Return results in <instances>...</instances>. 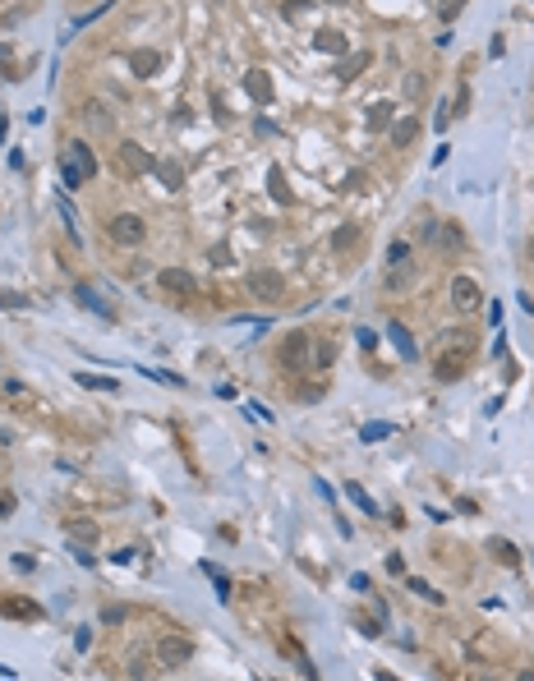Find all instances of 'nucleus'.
Segmentation results:
<instances>
[{"mask_svg":"<svg viewBox=\"0 0 534 681\" xmlns=\"http://www.w3.org/2000/svg\"><path fill=\"white\" fill-rule=\"evenodd\" d=\"M452 299H456L461 313H474V309H479V286H474L470 277H452Z\"/></svg>","mask_w":534,"mask_h":681,"instance_id":"7","label":"nucleus"},{"mask_svg":"<svg viewBox=\"0 0 534 681\" xmlns=\"http://www.w3.org/2000/svg\"><path fill=\"white\" fill-rule=\"evenodd\" d=\"M0 304H5V309H28V299L14 295V290H0Z\"/></svg>","mask_w":534,"mask_h":681,"instance_id":"28","label":"nucleus"},{"mask_svg":"<svg viewBox=\"0 0 534 681\" xmlns=\"http://www.w3.org/2000/svg\"><path fill=\"white\" fill-rule=\"evenodd\" d=\"M368 65V55L359 51V55H351V60H346V70H341V79H355V70H364Z\"/></svg>","mask_w":534,"mask_h":681,"instance_id":"26","label":"nucleus"},{"mask_svg":"<svg viewBox=\"0 0 534 681\" xmlns=\"http://www.w3.org/2000/svg\"><path fill=\"white\" fill-rule=\"evenodd\" d=\"M272 193H277V203H290V189L281 184V171H277V166H272Z\"/></svg>","mask_w":534,"mask_h":681,"instance_id":"27","label":"nucleus"},{"mask_svg":"<svg viewBox=\"0 0 534 681\" xmlns=\"http://www.w3.org/2000/svg\"><path fill=\"white\" fill-rule=\"evenodd\" d=\"M157 663H166V667L193 663V640H184V636H161V640H157Z\"/></svg>","mask_w":534,"mask_h":681,"instance_id":"2","label":"nucleus"},{"mask_svg":"<svg viewBox=\"0 0 534 681\" xmlns=\"http://www.w3.org/2000/svg\"><path fill=\"white\" fill-rule=\"evenodd\" d=\"M65 161H74L83 180H92V175H97V157H92V148H88V143H70V152H65Z\"/></svg>","mask_w":534,"mask_h":681,"instance_id":"9","label":"nucleus"},{"mask_svg":"<svg viewBox=\"0 0 534 681\" xmlns=\"http://www.w3.org/2000/svg\"><path fill=\"white\" fill-rule=\"evenodd\" d=\"M106 9H111V0H102V5H97V9H88V14H79V18H74V28H83V23H92V18H102V14H106Z\"/></svg>","mask_w":534,"mask_h":681,"instance_id":"25","label":"nucleus"},{"mask_svg":"<svg viewBox=\"0 0 534 681\" xmlns=\"http://www.w3.org/2000/svg\"><path fill=\"white\" fill-rule=\"evenodd\" d=\"M359 437H364V442H383V437H392V424H364Z\"/></svg>","mask_w":534,"mask_h":681,"instance_id":"22","label":"nucleus"},{"mask_svg":"<svg viewBox=\"0 0 534 681\" xmlns=\"http://www.w3.org/2000/svg\"><path fill=\"white\" fill-rule=\"evenodd\" d=\"M415 134H420V120H415V115L396 120V124H392V148H410V143H415Z\"/></svg>","mask_w":534,"mask_h":681,"instance_id":"11","label":"nucleus"},{"mask_svg":"<svg viewBox=\"0 0 534 681\" xmlns=\"http://www.w3.org/2000/svg\"><path fill=\"white\" fill-rule=\"evenodd\" d=\"M208 571H212V567H208ZM212 580H217V599H221V603H230V580H226V576H217V571H212Z\"/></svg>","mask_w":534,"mask_h":681,"instance_id":"29","label":"nucleus"},{"mask_svg":"<svg viewBox=\"0 0 534 681\" xmlns=\"http://www.w3.org/2000/svg\"><path fill=\"white\" fill-rule=\"evenodd\" d=\"M70 534H74V539H83V543H97V525L92 520H74Z\"/></svg>","mask_w":534,"mask_h":681,"instance_id":"23","label":"nucleus"},{"mask_svg":"<svg viewBox=\"0 0 534 681\" xmlns=\"http://www.w3.org/2000/svg\"><path fill=\"white\" fill-rule=\"evenodd\" d=\"M368 124H373V129H392V124H396V106L392 102H373V106H368Z\"/></svg>","mask_w":534,"mask_h":681,"instance_id":"13","label":"nucleus"},{"mask_svg":"<svg viewBox=\"0 0 534 681\" xmlns=\"http://www.w3.org/2000/svg\"><path fill=\"white\" fill-rule=\"evenodd\" d=\"M249 290H254L258 299H281L286 295V277H281V272H254V277H249Z\"/></svg>","mask_w":534,"mask_h":681,"instance_id":"6","label":"nucleus"},{"mask_svg":"<svg viewBox=\"0 0 534 681\" xmlns=\"http://www.w3.org/2000/svg\"><path fill=\"white\" fill-rule=\"evenodd\" d=\"M74 382L88 387V392H120V382H115V377H97V373H74Z\"/></svg>","mask_w":534,"mask_h":681,"instance_id":"14","label":"nucleus"},{"mask_svg":"<svg viewBox=\"0 0 534 681\" xmlns=\"http://www.w3.org/2000/svg\"><path fill=\"white\" fill-rule=\"evenodd\" d=\"M387 332H392V340H396V350H401V355H405V359H415V340H410V332H405V327H401V323H392V327H387Z\"/></svg>","mask_w":534,"mask_h":681,"instance_id":"17","label":"nucleus"},{"mask_svg":"<svg viewBox=\"0 0 534 681\" xmlns=\"http://www.w3.org/2000/svg\"><path fill=\"white\" fill-rule=\"evenodd\" d=\"M346 493H351V502H355V507H359V511H364V515H378V507H373V498H368V493H364V488H359V483H346Z\"/></svg>","mask_w":534,"mask_h":681,"instance_id":"19","label":"nucleus"},{"mask_svg":"<svg viewBox=\"0 0 534 681\" xmlns=\"http://www.w3.org/2000/svg\"><path fill=\"white\" fill-rule=\"evenodd\" d=\"M355 240H359V230H355V226H346V230H336V240H332V245L346 254V249H355Z\"/></svg>","mask_w":534,"mask_h":681,"instance_id":"24","label":"nucleus"},{"mask_svg":"<svg viewBox=\"0 0 534 681\" xmlns=\"http://www.w3.org/2000/svg\"><path fill=\"white\" fill-rule=\"evenodd\" d=\"M157 290H166V295H193V272H184V267H161V272H157Z\"/></svg>","mask_w":534,"mask_h":681,"instance_id":"5","label":"nucleus"},{"mask_svg":"<svg viewBox=\"0 0 534 681\" xmlns=\"http://www.w3.org/2000/svg\"><path fill=\"white\" fill-rule=\"evenodd\" d=\"M106 230H111V240H115V245H129V249L148 240V226H143V217H134V212H120V217H115Z\"/></svg>","mask_w":534,"mask_h":681,"instance_id":"3","label":"nucleus"},{"mask_svg":"<svg viewBox=\"0 0 534 681\" xmlns=\"http://www.w3.org/2000/svg\"><path fill=\"white\" fill-rule=\"evenodd\" d=\"M493 552H498V562H502V567H520V552L511 548L507 539H498V543H493Z\"/></svg>","mask_w":534,"mask_h":681,"instance_id":"21","label":"nucleus"},{"mask_svg":"<svg viewBox=\"0 0 534 681\" xmlns=\"http://www.w3.org/2000/svg\"><path fill=\"white\" fill-rule=\"evenodd\" d=\"M245 87H249V97H254V102H272V79L263 70H249L245 74Z\"/></svg>","mask_w":534,"mask_h":681,"instance_id":"12","label":"nucleus"},{"mask_svg":"<svg viewBox=\"0 0 534 681\" xmlns=\"http://www.w3.org/2000/svg\"><path fill=\"white\" fill-rule=\"evenodd\" d=\"M0 612H5V617H18V621H37V617H42V608H37L33 599H0Z\"/></svg>","mask_w":534,"mask_h":681,"instance_id":"10","label":"nucleus"},{"mask_svg":"<svg viewBox=\"0 0 534 681\" xmlns=\"http://www.w3.org/2000/svg\"><path fill=\"white\" fill-rule=\"evenodd\" d=\"M470 355H474V336H461V340H456V350H442V355H438V368H433V373H438L442 382H452V377L465 373Z\"/></svg>","mask_w":534,"mask_h":681,"instance_id":"1","label":"nucleus"},{"mask_svg":"<svg viewBox=\"0 0 534 681\" xmlns=\"http://www.w3.org/2000/svg\"><path fill=\"white\" fill-rule=\"evenodd\" d=\"M309 350H314V345H309L304 332H290L286 345H281V364H286V368H299V364L309 359Z\"/></svg>","mask_w":534,"mask_h":681,"instance_id":"8","label":"nucleus"},{"mask_svg":"<svg viewBox=\"0 0 534 681\" xmlns=\"http://www.w3.org/2000/svg\"><path fill=\"white\" fill-rule=\"evenodd\" d=\"M74 295H79V304H88V309H92V313H102V318H111V309H106V304H102V299H97V290H88V286H79V290H74Z\"/></svg>","mask_w":534,"mask_h":681,"instance_id":"20","label":"nucleus"},{"mask_svg":"<svg viewBox=\"0 0 534 681\" xmlns=\"http://www.w3.org/2000/svg\"><path fill=\"white\" fill-rule=\"evenodd\" d=\"M115 166H124V175H143V171H157V161H152L139 143H120V148H115Z\"/></svg>","mask_w":534,"mask_h":681,"instance_id":"4","label":"nucleus"},{"mask_svg":"<svg viewBox=\"0 0 534 681\" xmlns=\"http://www.w3.org/2000/svg\"><path fill=\"white\" fill-rule=\"evenodd\" d=\"M129 70L139 74V79H148V74L157 70V51H134L129 55Z\"/></svg>","mask_w":534,"mask_h":681,"instance_id":"16","label":"nucleus"},{"mask_svg":"<svg viewBox=\"0 0 534 681\" xmlns=\"http://www.w3.org/2000/svg\"><path fill=\"white\" fill-rule=\"evenodd\" d=\"M212 262H217V267H226V262H230V249L217 245V249H212Z\"/></svg>","mask_w":534,"mask_h":681,"instance_id":"30","label":"nucleus"},{"mask_svg":"<svg viewBox=\"0 0 534 681\" xmlns=\"http://www.w3.org/2000/svg\"><path fill=\"white\" fill-rule=\"evenodd\" d=\"M157 175L166 180V189H180V184H184V171L176 166V161H157Z\"/></svg>","mask_w":534,"mask_h":681,"instance_id":"18","label":"nucleus"},{"mask_svg":"<svg viewBox=\"0 0 534 681\" xmlns=\"http://www.w3.org/2000/svg\"><path fill=\"white\" fill-rule=\"evenodd\" d=\"M405 589H410V594H420L424 603H433V608H442V594H438V589H433V585H429V580H420V576H410V580H405Z\"/></svg>","mask_w":534,"mask_h":681,"instance_id":"15","label":"nucleus"}]
</instances>
